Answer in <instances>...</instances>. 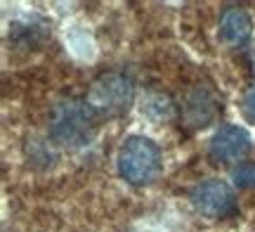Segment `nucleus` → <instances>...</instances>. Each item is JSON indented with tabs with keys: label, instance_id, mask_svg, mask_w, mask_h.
I'll return each mask as SVG.
<instances>
[{
	"label": "nucleus",
	"instance_id": "1",
	"mask_svg": "<svg viewBox=\"0 0 255 232\" xmlns=\"http://www.w3.org/2000/svg\"><path fill=\"white\" fill-rule=\"evenodd\" d=\"M97 133V114L85 100H62L50 114V138L62 147H83Z\"/></svg>",
	"mask_w": 255,
	"mask_h": 232
},
{
	"label": "nucleus",
	"instance_id": "4",
	"mask_svg": "<svg viewBox=\"0 0 255 232\" xmlns=\"http://www.w3.org/2000/svg\"><path fill=\"white\" fill-rule=\"evenodd\" d=\"M191 204L206 218H229L239 211L232 187L222 180H203L191 190Z\"/></svg>",
	"mask_w": 255,
	"mask_h": 232
},
{
	"label": "nucleus",
	"instance_id": "3",
	"mask_svg": "<svg viewBox=\"0 0 255 232\" xmlns=\"http://www.w3.org/2000/svg\"><path fill=\"white\" fill-rule=\"evenodd\" d=\"M135 100V83L123 71H107L97 76L88 88L85 102L97 116H121Z\"/></svg>",
	"mask_w": 255,
	"mask_h": 232
},
{
	"label": "nucleus",
	"instance_id": "6",
	"mask_svg": "<svg viewBox=\"0 0 255 232\" xmlns=\"http://www.w3.org/2000/svg\"><path fill=\"white\" fill-rule=\"evenodd\" d=\"M220 40L229 47H239L248 43L253 36V19L246 9L241 7H227L220 17Z\"/></svg>",
	"mask_w": 255,
	"mask_h": 232
},
{
	"label": "nucleus",
	"instance_id": "8",
	"mask_svg": "<svg viewBox=\"0 0 255 232\" xmlns=\"http://www.w3.org/2000/svg\"><path fill=\"white\" fill-rule=\"evenodd\" d=\"M234 183H237L239 187H255V164L244 161V164L234 171Z\"/></svg>",
	"mask_w": 255,
	"mask_h": 232
},
{
	"label": "nucleus",
	"instance_id": "7",
	"mask_svg": "<svg viewBox=\"0 0 255 232\" xmlns=\"http://www.w3.org/2000/svg\"><path fill=\"white\" fill-rule=\"evenodd\" d=\"M187 114H189V119L194 126H206L213 116H215V109H213V104H210L208 95L196 90V93L189 97V104H187Z\"/></svg>",
	"mask_w": 255,
	"mask_h": 232
},
{
	"label": "nucleus",
	"instance_id": "5",
	"mask_svg": "<svg viewBox=\"0 0 255 232\" xmlns=\"http://www.w3.org/2000/svg\"><path fill=\"white\" fill-rule=\"evenodd\" d=\"M251 152V135L241 126H222L210 138L208 154L218 164H237Z\"/></svg>",
	"mask_w": 255,
	"mask_h": 232
},
{
	"label": "nucleus",
	"instance_id": "9",
	"mask_svg": "<svg viewBox=\"0 0 255 232\" xmlns=\"http://www.w3.org/2000/svg\"><path fill=\"white\" fill-rule=\"evenodd\" d=\"M244 114H246L248 121L255 123V85L246 93V97H244Z\"/></svg>",
	"mask_w": 255,
	"mask_h": 232
},
{
	"label": "nucleus",
	"instance_id": "2",
	"mask_svg": "<svg viewBox=\"0 0 255 232\" xmlns=\"http://www.w3.org/2000/svg\"><path fill=\"white\" fill-rule=\"evenodd\" d=\"M163 166L161 149L144 135H130L119 149V173L135 187L154 183Z\"/></svg>",
	"mask_w": 255,
	"mask_h": 232
}]
</instances>
